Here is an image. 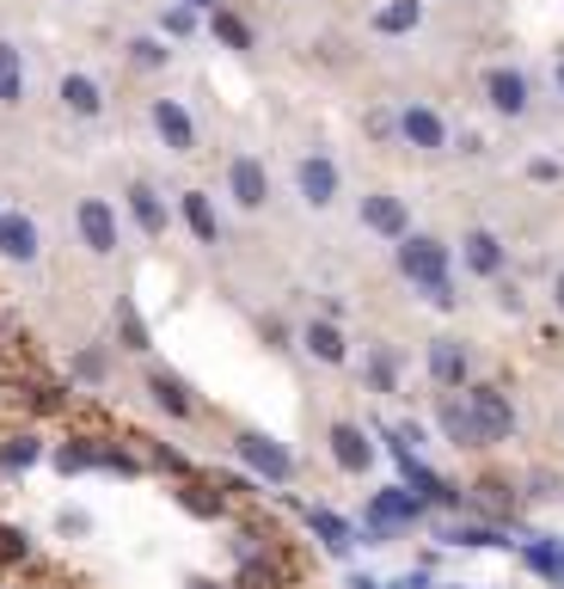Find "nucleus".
Listing matches in <instances>:
<instances>
[{
    "mask_svg": "<svg viewBox=\"0 0 564 589\" xmlns=\"http://www.w3.org/2000/svg\"><path fill=\"white\" fill-rule=\"evenodd\" d=\"M460 405H467L472 436H479V442H509V430H516V412H509V400H503L497 388H472Z\"/></svg>",
    "mask_w": 564,
    "mask_h": 589,
    "instance_id": "obj_1",
    "label": "nucleus"
},
{
    "mask_svg": "<svg viewBox=\"0 0 564 589\" xmlns=\"http://www.w3.org/2000/svg\"><path fill=\"white\" fill-rule=\"evenodd\" d=\"M234 454L251 466V473H265L270 485H282L289 473H295V454L282 449V442H270L265 430H239V436H234Z\"/></svg>",
    "mask_w": 564,
    "mask_h": 589,
    "instance_id": "obj_2",
    "label": "nucleus"
},
{
    "mask_svg": "<svg viewBox=\"0 0 564 589\" xmlns=\"http://www.w3.org/2000/svg\"><path fill=\"white\" fill-rule=\"evenodd\" d=\"M399 270H406L411 282L448 277V246H442V240H430V233H399Z\"/></svg>",
    "mask_w": 564,
    "mask_h": 589,
    "instance_id": "obj_3",
    "label": "nucleus"
},
{
    "mask_svg": "<svg viewBox=\"0 0 564 589\" xmlns=\"http://www.w3.org/2000/svg\"><path fill=\"white\" fill-rule=\"evenodd\" d=\"M295 185H301V197L314 203V209H331L338 190H344V172H338V160H331V154H307L295 166Z\"/></svg>",
    "mask_w": 564,
    "mask_h": 589,
    "instance_id": "obj_4",
    "label": "nucleus"
},
{
    "mask_svg": "<svg viewBox=\"0 0 564 589\" xmlns=\"http://www.w3.org/2000/svg\"><path fill=\"white\" fill-rule=\"evenodd\" d=\"M392 129H399V136L411 141V148H423V154L448 148V124H442V111H430V105H406Z\"/></svg>",
    "mask_w": 564,
    "mask_h": 589,
    "instance_id": "obj_5",
    "label": "nucleus"
},
{
    "mask_svg": "<svg viewBox=\"0 0 564 589\" xmlns=\"http://www.w3.org/2000/svg\"><path fill=\"white\" fill-rule=\"evenodd\" d=\"M74 228H80V240H86L98 258H110V252H117V216H110L98 197H86V203L74 209Z\"/></svg>",
    "mask_w": 564,
    "mask_h": 589,
    "instance_id": "obj_6",
    "label": "nucleus"
},
{
    "mask_svg": "<svg viewBox=\"0 0 564 589\" xmlns=\"http://www.w3.org/2000/svg\"><path fill=\"white\" fill-rule=\"evenodd\" d=\"M37 252H44V233H37L32 216H0V258L37 264Z\"/></svg>",
    "mask_w": 564,
    "mask_h": 589,
    "instance_id": "obj_7",
    "label": "nucleus"
},
{
    "mask_svg": "<svg viewBox=\"0 0 564 589\" xmlns=\"http://www.w3.org/2000/svg\"><path fill=\"white\" fill-rule=\"evenodd\" d=\"M485 99H491V111H503V117H521V111H528V74H521V68H491Z\"/></svg>",
    "mask_w": 564,
    "mask_h": 589,
    "instance_id": "obj_8",
    "label": "nucleus"
},
{
    "mask_svg": "<svg viewBox=\"0 0 564 589\" xmlns=\"http://www.w3.org/2000/svg\"><path fill=\"white\" fill-rule=\"evenodd\" d=\"M154 129L173 154H190V148H197V124H190V111L178 105V99H154Z\"/></svg>",
    "mask_w": 564,
    "mask_h": 589,
    "instance_id": "obj_9",
    "label": "nucleus"
},
{
    "mask_svg": "<svg viewBox=\"0 0 564 589\" xmlns=\"http://www.w3.org/2000/svg\"><path fill=\"white\" fill-rule=\"evenodd\" d=\"M227 190H234V203H239V209H265L270 178H265V166H258L251 154H239L234 166H227Z\"/></svg>",
    "mask_w": 564,
    "mask_h": 589,
    "instance_id": "obj_10",
    "label": "nucleus"
},
{
    "mask_svg": "<svg viewBox=\"0 0 564 589\" xmlns=\"http://www.w3.org/2000/svg\"><path fill=\"white\" fill-rule=\"evenodd\" d=\"M331 461L344 466V473H368V466H375V442H368V430L338 424V430H331Z\"/></svg>",
    "mask_w": 564,
    "mask_h": 589,
    "instance_id": "obj_11",
    "label": "nucleus"
},
{
    "mask_svg": "<svg viewBox=\"0 0 564 589\" xmlns=\"http://www.w3.org/2000/svg\"><path fill=\"white\" fill-rule=\"evenodd\" d=\"M418 497L411 492H380L375 504H368V528H375V534H392V528H406V522H418Z\"/></svg>",
    "mask_w": 564,
    "mask_h": 589,
    "instance_id": "obj_12",
    "label": "nucleus"
},
{
    "mask_svg": "<svg viewBox=\"0 0 564 589\" xmlns=\"http://www.w3.org/2000/svg\"><path fill=\"white\" fill-rule=\"evenodd\" d=\"M362 221L375 233H387V240H399V233H406V203L392 197V190H368V197H362Z\"/></svg>",
    "mask_w": 564,
    "mask_h": 589,
    "instance_id": "obj_13",
    "label": "nucleus"
},
{
    "mask_svg": "<svg viewBox=\"0 0 564 589\" xmlns=\"http://www.w3.org/2000/svg\"><path fill=\"white\" fill-rule=\"evenodd\" d=\"M460 258H467L472 277H503V240L497 233H467V246H460Z\"/></svg>",
    "mask_w": 564,
    "mask_h": 589,
    "instance_id": "obj_14",
    "label": "nucleus"
},
{
    "mask_svg": "<svg viewBox=\"0 0 564 589\" xmlns=\"http://www.w3.org/2000/svg\"><path fill=\"white\" fill-rule=\"evenodd\" d=\"M178 216H185V228L197 233L203 246H215V240H221V221H215V209H209L203 190H185V197H178Z\"/></svg>",
    "mask_w": 564,
    "mask_h": 589,
    "instance_id": "obj_15",
    "label": "nucleus"
},
{
    "mask_svg": "<svg viewBox=\"0 0 564 589\" xmlns=\"http://www.w3.org/2000/svg\"><path fill=\"white\" fill-rule=\"evenodd\" d=\"M62 105L74 111V117H98V111H105V93H98L93 74H62Z\"/></svg>",
    "mask_w": 564,
    "mask_h": 589,
    "instance_id": "obj_16",
    "label": "nucleus"
},
{
    "mask_svg": "<svg viewBox=\"0 0 564 589\" xmlns=\"http://www.w3.org/2000/svg\"><path fill=\"white\" fill-rule=\"evenodd\" d=\"M430 374H436L442 388H460V381H467V350H460V338H436V350H430Z\"/></svg>",
    "mask_w": 564,
    "mask_h": 589,
    "instance_id": "obj_17",
    "label": "nucleus"
},
{
    "mask_svg": "<svg viewBox=\"0 0 564 589\" xmlns=\"http://www.w3.org/2000/svg\"><path fill=\"white\" fill-rule=\"evenodd\" d=\"M129 216H136V228L141 233H166V203L154 197V185H129Z\"/></svg>",
    "mask_w": 564,
    "mask_h": 589,
    "instance_id": "obj_18",
    "label": "nucleus"
},
{
    "mask_svg": "<svg viewBox=\"0 0 564 589\" xmlns=\"http://www.w3.org/2000/svg\"><path fill=\"white\" fill-rule=\"evenodd\" d=\"M148 393H154L160 412H173V418H190V412H197L190 388H185V381H173V374H148Z\"/></svg>",
    "mask_w": 564,
    "mask_h": 589,
    "instance_id": "obj_19",
    "label": "nucleus"
},
{
    "mask_svg": "<svg viewBox=\"0 0 564 589\" xmlns=\"http://www.w3.org/2000/svg\"><path fill=\"white\" fill-rule=\"evenodd\" d=\"M0 105H25V62L7 37H0Z\"/></svg>",
    "mask_w": 564,
    "mask_h": 589,
    "instance_id": "obj_20",
    "label": "nucleus"
},
{
    "mask_svg": "<svg viewBox=\"0 0 564 589\" xmlns=\"http://www.w3.org/2000/svg\"><path fill=\"white\" fill-rule=\"evenodd\" d=\"M307 350H314V362H344L350 357L344 332L331 326V320H314V326H307Z\"/></svg>",
    "mask_w": 564,
    "mask_h": 589,
    "instance_id": "obj_21",
    "label": "nucleus"
},
{
    "mask_svg": "<svg viewBox=\"0 0 564 589\" xmlns=\"http://www.w3.org/2000/svg\"><path fill=\"white\" fill-rule=\"evenodd\" d=\"M307 522H314V534L331 546V553H350V522H344V516H331V510H307Z\"/></svg>",
    "mask_w": 564,
    "mask_h": 589,
    "instance_id": "obj_22",
    "label": "nucleus"
},
{
    "mask_svg": "<svg viewBox=\"0 0 564 589\" xmlns=\"http://www.w3.org/2000/svg\"><path fill=\"white\" fill-rule=\"evenodd\" d=\"M411 25H418V0H392V7H380V13H375V32H387V37L411 32Z\"/></svg>",
    "mask_w": 564,
    "mask_h": 589,
    "instance_id": "obj_23",
    "label": "nucleus"
},
{
    "mask_svg": "<svg viewBox=\"0 0 564 589\" xmlns=\"http://www.w3.org/2000/svg\"><path fill=\"white\" fill-rule=\"evenodd\" d=\"M37 454H44V442H37V436H13V442L0 449V473H25Z\"/></svg>",
    "mask_w": 564,
    "mask_h": 589,
    "instance_id": "obj_24",
    "label": "nucleus"
},
{
    "mask_svg": "<svg viewBox=\"0 0 564 589\" xmlns=\"http://www.w3.org/2000/svg\"><path fill=\"white\" fill-rule=\"evenodd\" d=\"M442 424H448V436H455V449H479V436H472V418L460 400H442Z\"/></svg>",
    "mask_w": 564,
    "mask_h": 589,
    "instance_id": "obj_25",
    "label": "nucleus"
},
{
    "mask_svg": "<svg viewBox=\"0 0 564 589\" xmlns=\"http://www.w3.org/2000/svg\"><path fill=\"white\" fill-rule=\"evenodd\" d=\"M215 37H221L227 49H251V25H246L239 13H215Z\"/></svg>",
    "mask_w": 564,
    "mask_h": 589,
    "instance_id": "obj_26",
    "label": "nucleus"
},
{
    "mask_svg": "<svg viewBox=\"0 0 564 589\" xmlns=\"http://www.w3.org/2000/svg\"><path fill=\"white\" fill-rule=\"evenodd\" d=\"M368 381H375L380 393H392V388H399V362H392L387 350H380V357H368Z\"/></svg>",
    "mask_w": 564,
    "mask_h": 589,
    "instance_id": "obj_27",
    "label": "nucleus"
},
{
    "mask_svg": "<svg viewBox=\"0 0 564 589\" xmlns=\"http://www.w3.org/2000/svg\"><path fill=\"white\" fill-rule=\"evenodd\" d=\"M528 565H540V571H547V577H552V584H559V577H564V565H559V553H552V546H547V541H533V546H528Z\"/></svg>",
    "mask_w": 564,
    "mask_h": 589,
    "instance_id": "obj_28",
    "label": "nucleus"
},
{
    "mask_svg": "<svg viewBox=\"0 0 564 589\" xmlns=\"http://www.w3.org/2000/svg\"><path fill=\"white\" fill-rule=\"evenodd\" d=\"M178 497H185V510H197V516H221V497H215V492H203V485H197V492L185 485Z\"/></svg>",
    "mask_w": 564,
    "mask_h": 589,
    "instance_id": "obj_29",
    "label": "nucleus"
},
{
    "mask_svg": "<svg viewBox=\"0 0 564 589\" xmlns=\"http://www.w3.org/2000/svg\"><path fill=\"white\" fill-rule=\"evenodd\" d=\"M418 289H423V301H436L442 313H448V308L460 301V294H455V282H448V277H436V282H418Z\"/></svg>",
    "mask_w": 564,
    "mask_h": 589,
    "instance_id": "obj_30",
    "label": "nucleus"
},
{
    "mask_svg": "<svg viewBox=\"0 0 564 589\" xmlns=\"http://www.w3.org/2000/svg\"><path fill=\"white\" fill-rule=\"evenodd\" d=\"M129 56H136V68H166V44H154V37H141Z\"/></svg>",
    "mask_w": 564,
    "mask_h": 589,
    "instance_id": "obj_31",
    "label": "nucleus"
},
{
    "mask_svg": "<svg viewBox=\"0 0 564 589\" xmlns=\"http://www.w3.org/2000/svg\"><path fill=\"white\" fill-rule=\"evenodd\" d=\"M74 374H80V381H105V357H98V350H80Z\"/></svg>",
    "mask_w": 564,
    "mask_h": 589,
    "instance_id": "obj_32",
    "label": "nucleus"
},
{
    "mask_svg": "<svg viewBox=\"0 0 564 589\" xmlns=\"http://www.w3.org/2000/svg\"><path fill=\"white\" fill-rule=\"evenodd\" d=\"M448 541H460V546H503L497 534H491V528H455Z\"/></svg>",
    "mask_w": 564,
    "mask_h": 589,
    "instance_id": "obj_33",
    "label": "nucleus"
},
{
    "mask_svg": "<svg viewBox=\"0 0 564 589\" xmlns=\"http://www.w3.org/2000/svg\"><path fill=\"white\" fill-rule=\"evenodd\" d=\"M0 558H25V534H13V528H0Z\"/></svg>",
    "mask_w": 564,
    "mask_h": 589,
    "instance_id": "obj_34",
    "label": "nucleus"
},
{
    "mask_svg": "<svg viewBox=\"0 0 564 589\" xmlns=\"http://www.w3.org/2000/svg\"><path fill=\"white\" fill-rule=\"evenodd\" d=\"M124 338L136 344V350H141V344H148V326H141V320H136V308H124Z\"/></svg>",
    "mask_w": 564,
    "mask_h": 589,
    "instance_id": "obj_35",
    "label": "nucleus"
},
{
    "mask_svg": "<svg viewBox=\"0 0 564 589\" xmlns=\"http://www.w3.org/2000/svg\"><path fill=\"white\" fill-rule=\"evenodd\" d=\"M185 589H221V584H209V577H190V584Z\"/></svg>",
    "mask_w": 564,
    "mask_h": 589,
    "instance_id": "obj_36",
    "label": "nucleus"
},
{
    "mask_svg": "<svg viewBox=\"0 0 564 589\" xmlns=\"http://www.w3.org/2000/svg\"><path fill=\"white\" fill-rule=\"evenodd\" d=\"M552 294H559V313H564V270H559V289H552Z\"/></svg>",
    "mask_w": 564,
    "mask_h": 589,
    "instance_id": "obj_37",
    "label": "nucleus"
},
{
    "mask_svg": "<svg viewBox=\"0 0 564 589\" xmlns=\"http://www.w3.org/2000/svg\"><path fill=\"white\" fill-rule=\"evenodd\" d=\"M559 93H564V62H559Z\"/></svg>",
    "mask_w": 564,
    "mask_h": 589,
    "instance_id": "obj_38",
    "label": "nucleus"
},
{
    "mask_svg": "<svg viewBox=\"0 0 564 589\" xmlns=\"http://www.w3.org/2000/svg\"><path fill=\"white\" fill-rule=\"evenodd\" d=\"M197 7H215V0H197Z\"/></svg>",
    "mask_w": 564,
    "mask_h": 589,
    "instance_id": "obj_39",
    "label": "nucleus"
}]
</instances>
